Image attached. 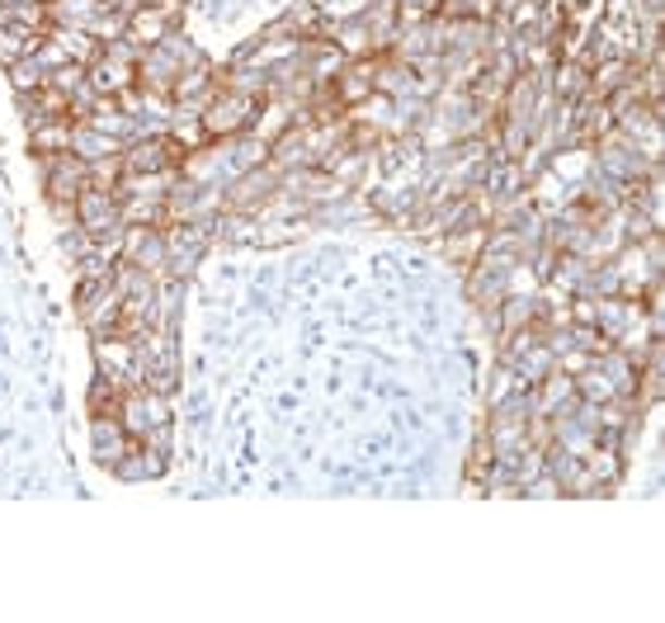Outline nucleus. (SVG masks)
<instances>
[{
    "label": "nucleus",
    "mask_w": 665,
    "mask_h": 623,
    "mask_svg": "<svg viewBox=\"0 0 665 623\" xmlns=\"http://www.w3.org/2000/svg\"><path fill=\"white\" fill-rule=\"evenodd\" d=\"M255 113H260V99H255V95H241V90H226V85H218L198 119H204L208 142H226V137L250 133Z\"/></svg>",
    "instance_id": "obj_1"
},
{
    "label": "nucleus",
    "mask_w": 665,
    "mask_h": 623,
    "mask_svg": "<svg viewBox=\"0 0 665 623\" xmlns=\"http://www.w3.org/2000/svg\"><path fill=\"white\" fill-rule=\"evenodd\" d=\"M38 175L48 204H76V194L90 184V166L76 151H57V156H38Z\"/></svg>",
    "instance_id": "obj_2"
},
{
    "label": "nucleus",
    "mask_w": 665,
    "mask_h": 623,
    "mask_svg": "<svg viewBox=\"0 0 665 623\" xmlns=\"http://www.w3.org/2000/svg\"><path fill=\"white\" fill-rule=\"evenodd\" d=\"M119 420H123V430H127V435L141 439L147 430H156V425H165V420H170V396H165V392H156V388H147V382H133V388H123Z\"/></svg>",
    "instance_id": "obj_3"
},
{
    "label": "nucleus",
    "mask_w": 665,
    "mask_h": 623,
    "mask_svg": "<svg viewBox=\"0 0 665 623\" xmlns=\"http://www.w3.org/2000/svg\"><path fill=\"white\" fill-rule=\"evenodd\" d=\"M95 345V374H104L113 382H123V388H133V382H141V368H137V340H127L119 331H109V335H90Z\"/></svg>",
    "instance_id": "obj_4"
},
{
    "label": "nucleus",
    "mask_w": 665,
    "mask_h": 623,
    "mask_svg": "<svg viewBox=\"0 0 665 623\" xmlns=\"http://www.w3.org/2000/svg\"><path fill=\"white\" fill-rule=\"evenodd\" d=\"M119 260L147 269V274L165 279V265H170V251H165V227H151V222H133L123 227V255Z\"/></svg>",
    "instance_id": "obj_5"
},
{
    "label": "nucleus",
    "mask_w": 665,
    "mask_h": 623,
    "mask_svg": "<svg viewBox=\"0 0 665 623\" xmlns=\"http://www.w3.org/2000/svg\"><path fill=\"white\" fill-rule=\"evenodd\" d=\"M76 218L81 227L95 236H104V232H119L123 222V212H119V198H113V190H99V184H85V190L76 194Z\"/></svg>",
    "instance_id": "obj_6"
},
{
    "label": "nucleus",
    "mask_w": 665,
    "mask_h": 623,
    "mask_svg": "<svg viewBox=\"0 0 665 623\" xmlns=\"http://www.w3.org/2000/svg\"><path fill=\"white\" fill-rule=\"evenodd\" d=\"M180 71H184V62L165 48V42H156V48H141V57H137V90L170 95V85H175Z\"/></svg>",
    "instance_id": "obj_7"
},
{
    "label": "nucleus",
    "mask_w": 665,
    "mask_h": 623,
    "mask_svg": "<svg viewBox=\"0 0 665 623\" xmlns=\"http://www.w3.org/2000/svg\"><path fill=\"white\" fill-rule=\"evenodd\" d=\"M85 81H90V90L95 95H127L137 85V62H123V57H113V52H99L90 66H85Z\"/></svg>",
    "instance_id": "obj_8"
},
{
    "label": "nucleus",
    "mask_w": 665,
    "mask_h": 623,
    "mask_svg": "<svg viewBox=\"0 0 665 623\" xmlns=\"http://www.w3.org/2000/svg\"><path fill=\"white\" fill-rule=\"evenodd\" d=\"M373 71H378L373 57H345V66H340V76L331 81V90H335L340 105H345V109L364 105V99L378 90V85H373Z\"/></svg>",
    "instance_id": "obj_9"
},
{
    "label": "nucleus",
    "mask_w": 665,
    "mask_h": 623,
    "mask_svg": "<svg viewBox=\"0 0 665 623\" xmlns=\"http://www.w3.org/2000/svg\"><path fill=\"white\" fill-rule=\"evenodd\" d=\"M127 444H133V435L123 430L119 416H90V453L99 467H113L127 453Z\"/></svg>",
    "instance_id": "obj_10"
},
{
    "label": "nucleus",
    "mask_w": 665,
    "mask_h": 623,
    "mask_svg": "<svg viewBox=\"0 0 665 623\" xmlns=\"http://www.w3.org/2000/svg\"><path fill=\"white\" fill-rule=\"evenodd\" d=\"M586 90H590V66L580 62V57H557L547 71V95L557 99V105H576Z\"/></svg>",
    "instance_id": "obj_11"
},
{
    "label": "nucleus",
    "mask_w": 665,
    "mask_h": 623,
    "mask_svg": "<svg viewBox=\"0 0 665 623\" xmlns=\"http://www.w3.org/2000/svg\"><path fill=\"white\" fill-rule=\"evenodd\" d=\"M175 20L180 14H170L161 5H137L133 14H127V38H133L137 48H156V42L175 28Z\"/></svg>",
    "instance_id": "obj_12"
},
{
    "label": "nucleus",
    "mask_w": 665,
    "mask_h": 623,
    "mask_svg": "<svg viewBox=\"0 0 665 623\" xmlns=\"http://www.w3.org/2000/svg\"><path fill=\"white\" fill-rule=\"evenodd\" d=\"M487 236H491V227L477 222V227H458V232H444V236H439V246H444L448 260L467 274V269L481 260V251H487Z\"/></svg>",
    "instance_id": "obj_13"
},
{
    "label": "nucleus",
    "mask_w": 665,
    "mask_h": 623,
    "mask_svg": "<svg viewBox=\"0 0 665 623\" xmlns=\"http://www.w3.org/2000/svg\"><path fill=\"white\" fill-rule=\"evenodd\" d=\"M109 473L119 477V481H151V477L165 473V453H156V449L141 444V439H133V444H127V453L109 467Z\"/></svg>",
    "instance_id": "obj_14"
},
{
    "label": "nucleus",
    "mask_w": 665,
    "mask_h": 623,
    "mask_svg": "<svg viewBox=\"0 0 665 623\" xmlns=\"http://www.w3.org/2000/svg\"><path fill=\"white\" fill-rule=\"evenodd\" d=\"M71 151L90 166V161H104V156H119L123 142L109 137V133H99V127H90V123H76V127H71Z\"/></svg>",
    "instance_id": "obj_15"
},
{
    "label": "nucleus",
    "mask_w": 665,
    "mask_h": 623,
    "mask_svg": "<svg viewBox=\"0 0 665 623\" xmlns=\"http://www.w3.org/2000/svg\"><path fill=\"white\" fill-rule=\"evenodd\" d=\"M71 127H76V119H42L28 127V147H34V156L71 151Z\"/></svg>",
    "instance_id": "obj_16"
},
{
    "label": "nucleus",
    "mask_w": 665,
    "mask_h": 623,
    "mask_svg": "<svg viewBox=\"0 0 665 623\" xmlns=\"http://www.w3.org/2000/svg\"><path fill=\"white\" fill-rule=\"evenodd\" d=\"M576 396H580V402H594V406L618 402L614 378H608L604 368H600V359H590V368H580V374H576Z\"/></svg>",
    "instance_id": "obj_17"
},
{
    "label": "nucleus",
    "mask_w": 665,
    "mask_h": 623,
    "mask_svg": "<svg viewBox=\"0 0 665 623\" xmlns=\"http://www.w3.org/2000/svg\"><path fill=\"white\" fill-rule=\"evenodd\" d=\"M99 0H48V14L57 28H90L99 20Z\"/></svg>",
    "instance_id": "obj_18"
},
{
    "label": "nucleus",
    "mask_w": 665,
    "mask_h": 623,
    "mask_svg": "<svg viewBox=\"0 0 665 623\" xmlns=\"http://www.w3.org/2000/svg\"><path fill=\"white\" fill-rule=\"evenodd\" d=\"M119 402H123V382L95 374L90 392H85V416H119Z\"/></svg>",
    "instance_id": "obj_19"
},
{
    "label": "nucleus",
    "mask_w": 665,
    "mask_h": 623,
    "mask_svg": "<svg viewBox=\"0 0 665 623\" xmlns=\"http://www.w3.org/2000/svg\"><path fill=\"white\" fill-rule=\"evenodd\" d=\"M38 34H28V28L20 24H10V20H0V66H10V62H20V57H28L38 48Z\"/></svg>",
    "instance_id": "obj_20"
},
{
    "label": "nucleus",
    "mask_w": 665,
    "mask_h": 623,
    "mask_svg": "<svg viewBox=\"0 0 665 623\" xmlns=\"http://www.w3.org/2000/svg\"><path fill=\"white\" fill-rule=\"evenodd\" d=\"M5 71H10L14 95H28V90H38V85H48V66H42L38 52H28V57H20V62H10Z\"/></svg>",
    "instance_id": "obj_21"
},
{
    "label": "nucleus",
    "mask_w": 665,
    "mask_h": 623,
    "mask_svg": "<svg viewBox=\"0 0 665 623\" xmlns=\"http://www.w3.org/2000/svg\"><path fill=\"white\" fill-rule=\"evenodd\" d=\"M48 85H57V90H66V95H76L81 85H85V66H81V62L52 66V71H48Z\"/></svg>",
    "instance_id": "obj_22"
},
{
    "label": "nucleus",
    "mask_w": 665,
    "mask_h": 623,
    "mask_svg": "<svg viewBox=\"0 0 665 623\" xmlns=\"http://www.w3.org/2000/svg\"><path fill=\"white\" fill-rule=\"evenodd\" d=\"M123 175V151L119 156H104V161H90V184H99V190H113Z\"/></svg>",
    "instance_id": "obj_23"
},
{
    "label": "nucleus",
    "mask_w": 665,
    "mask_h": 623,
    "mask_svg": "<svg viewBox=\"0 0 665 623\" xmlns=\"http://www.w3.org/2000/svg\"><path fill=\"white\" fill-rule=\"evenodd\" d=\"M99 5H104V10H119V14H133L141 0H99Z\"/></svg>",
    "instance_id": "obj_24"
},
{
    "label": "nucleus",
    "mask_w": 665,
    "mask_h": 623,
    "mask_svg": "<svg viewBox=\"0 0 665 623\" xmlns=\"http://www.w3.org/2000/svg\"><path fill=\"white\" fill-rule=\"evenodd\" d=\"M0 20H5V0H0Z\"/></svg>",
    "instance_id": "obj_25"
}]
</instances>
